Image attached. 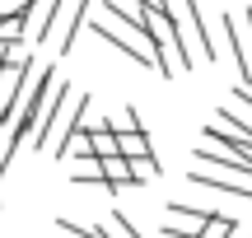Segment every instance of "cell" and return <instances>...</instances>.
<instances>
[{
  "instance_id": "cell-1",
  "label": "cell",
  "mask_w": 252,
  "mask_h": 238,
  "mask_svg": "<svg viewBox=\"0 0 252 238\" xmlns=\"http://www.w3.org/2000/svg\"><path fill=\"white\" fill-rule=\"evenodd\" d=\"M196 164L206 168H234L238 178H252V149H243L234 136H224L220 126L201 131V145H196Z\"/></svg>"
},
{
  "instance_id": "cell-5",
  "label": "cell",
  "mask_w": 252,
  "mask_h": 238,
  "mask_svg": "<svg viewBox=\"0 0 252 238\" xmlns=\"http://www.w3.org/2000/svg\"><path fill=\"white\" fill-rule=\"evenodd\" d=\"M103 182H108V187H135V173H131V159H122V154L103 159Z\"/></svg>"
},
{
  "instance_id": "cell-10",
  "label": "cell",
  "mask_w": 252,
  "mask_h": 238,
  "mask_svg": "<svg viewBox=\"0 0 252 238\" xmlns=\"http://www.w3.org/2000/svg\"><path fill=\"white\" fill-rule=\"evenodd\" d=\"M28 5H33V0H0V19H5V14H24Z\"/></svg>"
},
{
  "instance_id": "cell-7",
  "label": "cell",
  "mask_w": 252,
  "mask_h": 238,
  "mask_svg": "<svg viewBox=\"0 0 252 238\" xmlns=\"http://www.w3.org/2000/svg\"><path fill=\"white\" fill-rule=\"evenodd\" d=\"M89 145H94V159H112V154H117V131L103 121V126L89 131Z\"/></svg>"
},
{
  "instance_id": "cell-2",
  "label": "cell",
  "mask_w": 252,
  "mask_h": 238,
  "mask_svg": "<svg viewBox=\"0 0 252 238\" xmlns=\"http://www.w3.org/2000/svg\"><path fill=\"white\" fill-rule=\"evenodd\" d=\"M187 182L210 187V192H224V196H238V201H252V182H238L234 168H206V164H196Z\"/></svg>"
},
{
  "instance_id": "cell-6",
  "label": "cell",
  "mask_w": 252,
  "mask_h": 238,
  "mask_svg": "<svg viewBox=\"0 0 252 238\" xmlns=\"http://www.w3.org/2000/svg\"><path fill=\"white\" fill-rule=\"evenodd\" d=\"M24 140V126L19 121H0V178H5V168H9V154H14V145Z\"/></svg>"
},
{
  "instance_id": "cell-11",
  "label": "cell",
  "mask_w": 252,
  "mask_h": 238,
  "mask_svg": "<svg viewBox=\"0 0 252 238\" xmlns=\"http://www.w3.org/2000/svg\"><path fill=\"white\" fill-rule=\"evenodd\" d=\"M9 56H14V42H0V65H5Z\"/></svg>"
},
{
  "instance_id": "cell-12",
  "label": "cell",
  "mask_w": 252,
  "mask_h": 238,
  "mask_svg": "<svg viewBox=\"0 0 252 238\" xmlns=\"http://www.w3.org/2000/svg\"><path fill=\"white\" fill-rule=\"evenodd\" d=\"M243 28H248V37H252V5L243 9Z\"/></svg>"
},
{
  "instance_id": "cell-4",
  "label": "cell",
  "mask_w": 252,
  "mask_h": 238,
  "mask_svg": "<svg viewBox=\"0 0 252 238\" xmlns=\"http://www.w3.org/2000/svg\"><path fill=\"white\" fill-rule=\"evenodd\" d=\"M117 154H122V159H154V149H150V136H145L140 126H131V131H117Z\"/></svg>"
},
{
  "instance_id": "cell-8",
  "label": "cell",
  "mask_w": 252,
  "mask_h": 238,
  "mask_svg": "<svg viewBox=\"0 0 252 238\" xmlns=\"http://www.w3.org/2000/svg\"><path fill=\"white\" fill-rule=\"evenodd\" d=\"M24 37H28V19L24 14H5V19H0V42H24Z\"/></svg>"
},
{
  "instance_id": "cell-9",
  "label": "cell",
  "mask_w": 252,
  "mask_h": 238,
  "mask_svg": "<svg viewBox=\"0 0 252 238\" xmlns=\"http://www.w3.org/2000/svg\"><path fill=\"white\" fill-rule=\"evenodd\" d=\"M131 173H135V187H145L154 173H159V164H154V159H131Z\"/></svg>"
},
{
  "instance_id": "cell-3",
  "label": "cell",
  "mask_w": 252,
  "mask_h": 238,
  "mask_svg": "<svg viewBox=\"0 0 252 238\" xmlns=\"http://www.w3.org/2000/svg\"><path fill=\"white\" fill-rule=\"evenodd\" d=\"M220 24H224V37H229V52H234V65L243 75V84H252V37H248V28H238L234 14H224Z\"/></svg>"
}]
</instances>
